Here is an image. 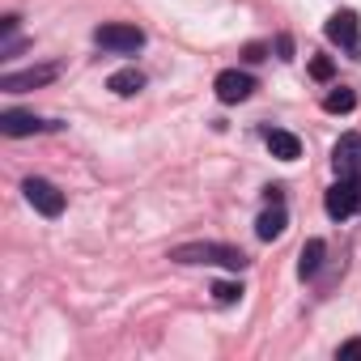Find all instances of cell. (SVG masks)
<instances>
[{
	"label": "cell",
	"instance_id": "obj_1",
	"mask_svg": "<svg viewBox=\"0 0 361 361\" xmlns=\"http://www.w3.org/2000/svg\"><path fill=\"white\" fill-rule=\"evenodd\" d=\"M174 264H221V268H247V255L238 247H221V243H188L170 251Z\"/></svg>",
	"mask_w": 361,
	"mask_h": 361
},
{
	"label": "cell",
	"instance_id": "obj_2",
	"mask_svg": "<svg viewBox=\"0 0 361 361\" xmlns=\"http://www.w3.org/2000/svg\"><path fill=\"white\" fill-rule=\"evenodd\" d=\"M327 217L331 221H344V217H353L357 209H361V174H340L336 183L327 188Z\"/></svg>",
	"mask_w": 361,
	"mask_h": 361
},
{
	"label": "cell",
	"instance_id": "obj_3",
	"mask_svg": "<svg viewBox=\"0 0 361 361\" xmlns=\"http://www.w3.org/2000/svg\"><path fill=\"white\" fill-rule=\"evenodd\" d=\"M94 43L106 47V51H140L145 47V30L132 26V22H106L94 30Z\"/></svg>",
	"mask_w": 361,
	"mask_h": 361
},
{
	"label": "cell",
	"instance_id": "obj_4",
	"mask_svg": "<svg viewBox=\"0 0 361 361\" xmlns=\"http://www.w3.org/2000/svg\"><path fill=\"white\" fill-rule=\"evenodd\" d=\"M22 192H26V200H30L43 217H60V213H64V192H60L56 183H47V178H26Z\"/></svg>",
	"mask_w": 361,
	"mask_h": 361
},
{
	"label": "cell",
	"instance_id": "obj_5",
	"mask_svg": "<svg viewBox=\"0 0 361 361\" xmlns=\"http://www.w3.org/2000/svg\"><path fill=\"white\" fill-rule=\"evenodd\" d=\"M213 90H217L221 102H247L251 90H255V77L251 73H238V68H226V73H217Z\"/></svg>",
	"mask_w": 361,
	"mask_h": 361
},
{
	"label": "cell",
	"instance_id": "obj_6",
	"mask_svg": "<svg viewBox=\"0 0 361 361\" xmlns=\"http://www.w3.org/2000/svg\"><path fill=\"white\" fill-rule=\"evenodd\" d=\"M56 77H60V68H56V64H43V68L9 73L5 81H0V90H5V94H26V90H39V85H47V81H56Z\"/></svg>",
	"mask_w": 361,
	"mask_h": 361
},
{
	"label": "cell",
	"instance_id": "obj_7",
	"mask_svg": "<svg viewBox=\"0 0 361 361\" xmlns=\"http://www.w3.org/2000/svg\"><path fill=\"white\" fill-rule=\"evenodd\" d=\"M331 161H336V174H361V132L340 136L331 149Z\"/></svg>",
	"mask_w": 361,
	"mask_h": 361
},
{
	"label": "cell",
	"instance_id": "obj_8",
	"mask_svg": "<svg viewBox=\"0 0 361 361\" xmlns=\"http://www.w3.org/2000/svg\"><path fill=\"white\" fill-rule=\"evenodd\" d=\"M357 35H361V26H357V13H353V9H340V13L327 18V39H331V43L357 47Z\"/></svg>",
	"mask_w": 361,
	"mask_h": 361
},
{
	"label": "cell",
	"instance_id": "obj_9",
	"mask_svg": "<svg viewBox=\"0 0 361 361\" xmlns=\"http://www.w3.org/2000/svg\"><path fill=\"white\" fill-rule=\"evenodd\" d=\"M39 128H43V119H35L30 111H5V115H0V132H5V136H30Z\"/></svg>",
	"mask_w": 361,
	"mask_h": 361
},
{
	"label": "cell",
	"instance_id": "obj_10",
	"mask_svg": "<svg viewBox=\"0 0 361 361\" xmlns=\"http://www.w3.org/2000/svg\"><path fill=\"white\" fill-rule=\"evenodd\" d=\"M106 90L119 94V98H132V94L145 90V73H136V68H119V73L106 77Z\"/></svg>",
	"mask_w": 361,
	"mask_h": 361
},
{
	"label": "cell",
	"instance_id": "obj_11",
	"mask_svg": "<svg viewBox=\"0 0 361 361\" xmlns=\"http://www.w3.org/2000/svg\"><path fill=\"white\" fill-rule=\"evenodd\" d=\"M268 149H272V157H281V161H298V157H302V140H298L293 132H281V128L268 132Z\"/></svg>",
	"mask_w": 361,
	"mask_h": 361
},
{
	"label": "cell",
	"instance_id": "obj_12",
	"mask_svg": "<svg viewBox=\"0 0 361 361\" xmlns=\"http://www.w3.org/2000/svg\"><path fill=\"white\" fill-rule=\"evenodd\" d=\"M285 226H289L285 209H281V204H272V209H268V213L255 221V234H259L264 243H272V238H281V234H285Z\"/></svg>",
	"mask_w": 361,
	"mask_h": 361
},
{
	"label": "cell",
	"instance_id": "obj_13",
	"mask_svg": "<svg viewBox=\"0 0 361 361\" xmlns=\"http://www.w3.org/2000/svg\"><path fill=\"white\" fill-rule=\"evenodd\" d=\"M319 264H323V238H310V243L302 247V255H298V276H302V281L314 276Z\"/></svg>",
	"mask_w": 361,
	"mask_h": 361
},
{
	"label": "cell",
	"instance_id": "obj_14",
	"mask_svg": "<svg viewBox=\"0 0 361 361\" xmlns=\"http://www.w3.org/2000/svg\"><path fill=\"white\" fill-rule=\"evenodd\" d=\"M353 106H357V94H353V90H344V85H340V90H331V94L323 98V111H331V115H348Z\"/></svg>",
	"mask_w": 361,
	"mask_h": 361
},
{
	"label": "cell",
	"instance_id": "obj_15",
	"mask_svg": "<svg viewBox=\"0 0 361 361\" xmlns=\"http://www.w3.org/2000/svg\"><path fill=\"white\" fill-rule=\"evenodd\" d=\"M243 293H247V289H243L238 281H217V285H213V298H217L221 306H234V302H238Z\"/></svg>",
	"mask_w": 361,
	"mask_h": 361
},
{
	"label": "cell",
	"instance_id": "obj_16",
	"mask_svg": "<svg viewBox=\"0 0 361 361\" xmlns=\"http://www.w3.org/2000/svg\"><path fill=\"white\" fill-rule=\"evenodd\" d=\"M340 361H361V340H344L340 344Z\"/></svg>",
	"mask_w": 361,
	"mask_h": 361
},
{
	"label": "cell",
	"instance_id": "obj_17",
	"mask_svg": "<svg viewBox=\"0 0 361 361\" xmlns=\"http://www.w3.org/2000/svg\"><path fill=\"white\" fill-rule=\"evenodd\" d=\"M310 73H314L319 81H327V77H331V60H323V56H319V60H310Z\"/></svg>",
	"mask_w": 361,
	"mask_h": 361
},
{
	"label": "cell",
	"instance_id": "obj_18",
	"mask_svg": "<svg viewBox=\"0 0 361 361\" xmlns=\"http://www.w3.org/2000/svg\"><path fill=\"white\" fill-rule=\"evenodd\" d=\"M243 60H251V64H259V60H264V47H259V43H251V47L243 51Z\"/></svg>",
	"mask_w": 361,
	"mask_h": 361
},
{
	"label": "cell",
	"instance_id": "obj_19",
	"mask_svg": "<svg viewBox=\"0 0 361 361\" xmlns=\"http://www.w3.org/2000/svg\"><path fill=\"white\" fill-rule=\"evenodd\" d=\"M276 51H281V60H289V51H293V43H289V39L281 35V39H276Z\"/></svg>",
	"mask_w": 361,
	"mask_h": 361
},
{
	"label": "cell",
	"instance_id": "obj_20",
	"mask_svg": "<svg viewBox=\"0 0 361 361\" xmlns=\"http://www.w3.org/2000/svg\"><path fill=\"white\" fill-rule=\"evenodd\" d=\"M281 196H285L281 188H268V192H264V200H268V204H281Z\"/></svg>",
	"mask_w": 361,
	"mask_h": 361
}]
</instances>
